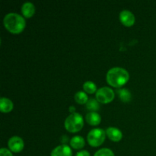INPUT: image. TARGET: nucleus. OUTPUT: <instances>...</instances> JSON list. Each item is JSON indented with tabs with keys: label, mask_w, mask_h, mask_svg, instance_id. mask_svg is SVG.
Segmentation results:
<instances>
[{
	"label": "nucleus",
	"mask_w": 156,
	"mask_h": 156,
	"mask_svg": "<svg viewBox=\"0 0 156 156\" xmlns=\"http://www.w3.org/2000/svg\"><path fill=\"white\" fill-rule=\"evenodd\" d=\"M106 79L110 85L120 88L129 81V74L127 70L122 67H113L108 70Z\"/></svg>",
	"instance_id": "obj_1"
},
{
	"label": "nucleus",
	"mask_w": 156,
	"mask_h": 156,
	"mask_svg": "<svg viewBox=\"0 0 156 156\" xmlns=\"http://www.w3.org/2000/svg\"><path fill=\"white\" fill-rule=\"evenodd\" d=\"M4 26L12 34H19L26 26V21L23 16L15 12L8 13L3 19Z\"/></svg>",
	"instance_id": "obj_2"
},
{
	"label": "nucleus",
	"mask_w": 156,
	"mask_h": 156,
	"mask_svg": "<svg viewBox=\"0 0 156 156\" xmlns=\"http://www.w3.org/2000/svg\"><path fill=\"white\" fill-rule=\"evenodd\" d=\"M84 126L83 117L79 113H72L65 120V128L71 133L79 132Z\"/></svg>",
	"instance_id": "obj_3"
},
{
	"label": "nucleus",
	"mask_w": 156,
	"mask_h": 156,
	"mask_svg": "<svg viewBox=\"0 0 156 156\" xmlns=\"http://www.w3.org/2000/svg\"><path fill=\"white\" fill-rule=\"evenodd\" d=\"M106 137V131L101 128H94L89 131L87 136L88 143L93 147H98L105 142Z\"/></svg>",
	"instance_id": "obj_4"
},
{
	"label": "nucleus",
	"mask_w": 156,
	"mask_h": 156,
	"mask_svg": "<svg viewBox=\"0 0 156 156\" xmlns=\"http://www.w3.org/2000/svg\"><path fill=\"white\" fill-rule=\"evenodd\" d=\"M115 96V93L109 87H102L98 88L95 93V97L98 101L102 104H108L112 101Z\"/></svg>",
	"instance_id": "obj_5"
},
{
	"label": "nucleus",
	"mask_w": 156,
	"mask_h": 156,
	"mask_svg": "<svg viewBox=\"0 0 156 156\" xmlns=\"http://www.w3.org/2000/svg\"><path fill=\"white\" fill-rule=\"evenodd\" d=\"M8 146H9V149L13 152H19L24 149V140L19 136H15L11 137L8 142Z\"/></svg>",
	"instance_id": "obj_6"
},
{
	"label": "nucleus",
	"mask_w": 156,
	"mask_h": 156,
	"mask_svg": "<svg viewBox=\"0 0 156 156\" xmlns=\"http://www.w3.org/2000/svg\"><path fill=\"white\" fill-rule=\"evenodd\" d=\"M120 20L125 26L130 27L135 23V16L130 11L123 10L120 13Z\"/></svg>",
	"instance_id": "obj_7"
},
{
	"label": "nucleus",
	"mask_w": 156,
	"mask_h": 156,
	"mask_svg": "<svg viewBox=\"0 0 156 156\" xmlns=\"http://www.w3.org/2000/svg\"><path fill=\"white\" fill-rule=\"evenodd\" d=\"M51 156H73L72 149L68 145L62 144L56 146L52 150Z\"/></svg>",
	"instance_id": "obj_8"
},
{
	"label": "nucleus",
	"mask_w": 156,
	"mask_h": 156,
	"mask_svg": "<svg viewBox=\"0 0 156 156\" xmlns=\"http://www.w3.org/2000/svg\"><path fill=\"white\" fill-rule=\"evenodd\" d=\"M106 135L114 142H119L123 137V133L118 128L110 126L106 129Z\"/></svg>",
	"instance_id": "obj_9"
},
{
	"label": "nucleus",
	"mask_w": 156,
	"mask_h": 156,
	"mask_svg": "<svg viewBox=\"0 0 156 156\" xmlns=\"http://www.w3.org/2000/svg\"><path fill=\"white\" fill-rule=\"evenodd\" d=\"M21 12L25 18H30L35 13V6L30 2H24L21 6Z\"/></svg>",
	"instance_id": "obj_10"
},
{
	"label": "nucleus",
	"mask_w": 156,
	"mask_h": 156,
	"mask_svg": "<svg viewBox=\"0 0 156 156\" xmlns=\"http://www.w3.org/2000/svg\"><path fill=\"white\" fill-rule=\"evenodd\" d=\"M13 102L8 98L2 97L0 99V111L3 113L10 112L13 109Z\"/></svg>",
	"instance_id": "obj_11"
},
{
	"label": "nucleus",
	"mask_w": 156,
	"mask_h": 156,
	"mask_svg": "<svg viewBox=\"0 0 156 156\" xmlns=\"http://www.w3.org/2000/svg\"><path fill=\"white\" fill-rule=\"evenodd\" d=\"M86 119L87 123H89L90 125L92 126H96L98 125L101 123V117L100 114H98L97 112H89L86 114Z\"/></svg>",
	"instance_id": "obj_12"
},
{
	"label": "nucleus",
	"mask_w": 156,
	"mask_h": 156,
	"mask_svg": "<svg viewBox=\"0 0 156 156\" xmlns=\"http://www.w3.org/2000/svg\"><path fill=\"white\" fill-rule=\"evenodd\" d=\"M85 139L81 136H75L70 140V145L75 149H81L85 146Z\"/></svg>",
	"instance_id": "obj_13"
},
{
	"label": "nucleus",
	"mask_w": 156,
	"mask_h": 156,
	"mask_svg": "<svg viewBox=\"0 0 156 156\" xmlns=\"http://www.w3.org/2000/svg\"><path fill=\"white\" fill-rule=\"evenodd\" d=\"M117 93L118 94L119 98L123 102H128L131 99V93L126 88H120L117 90Z\"/></svg>",
	"instance_id": "obj_14"
},
{
	"label": "nucleus",
	"mask_w": 156,
	"mask_h": 156,
	"mask_svg": "<svg viewBox=\"0 0 156 156\" xmlns=\"http://www.w3.org/2000/svg\"><path fill=\"white\" fill-rule=\"evenodd\" d=\"M86 108L91 112H96L100 108V105L97 99L89 98L86 103Z\"/></svg>",
	"instance_id": "obj_15"
},
{
	"label": "nucleus",
	"mask_w": 156,
	"mask_h": 156,
	"mask_svg": "<svg viewBox=\"0 0 156 156\" xmlns=\"http://www.w3.org/2000/svg\"><path fill=\"white\" fill-rule=\"evenodd\" d=\"M75 100L77 103L80 104V105H84L86 104L88 101V97L85 91H77L75 94Z\"/></svg>",
	"instance_id": "obj_16"
},
{
	"label": "nucleus",
	"mask_w": 156,
	"mask_h": 156,
	"mask_svg": "<svg viewBox=\"0 0 156 156\" xmlns=\"http://www.w3.org/2000/svg\"><path fill=\"white\" fill-rule=\"evenodd\" d=\"M83 89L85 92L93 94L97 91V86L95 84L91 81H87L83 84Z\"/></svg>",
	"instance_id": "obj_17"
},
{
	"label": "nucleus",
	"mask_w": 156,
	"mask_h": 156,
	"mask_svg": "<svg viewBox=\"0 0 156 156\" xmlns=\"http://www.w3.org/2000/svg\"><path fill=\"white\" fill-rule=\"evenodd\" d=\"M94 156H115L114 153L113 152V151L111 149H108V148H103V149H101L99 150H98L97 152L94 153Z\"/></svg>",
	"instance_id": "obj_18"
},
{
	"label": "nucleus",
	"mask_w": 156,
	"mask_h": 156,
	"mask_svg": "<svg viewBox=\"0 0 156 156\" xmlns=\"http://www.w3.org/2000/svg\"><path fill=\"white\" fill-rule=\"evenodd\" d=\"M0 156H13L12 151L6 148H2L0 149Z\"/></svg>",
	"instance_id": "obj_19"
},
{
	"label": "nucleus",
	"mask_w": 156,
	"mask_h": 156,
	"mask_svg": "<svg viewBox=\"0 0 156 156\" xmlns=\"http://www.w3.org/2000/svg\"><path fill=\"white\" fill-rule=\"evenodd\" d=\"M76 156H90V153L87 150H81L76 153Z\"/></svg>",
	"instance_id": "obj_20"
}]
</instances>
